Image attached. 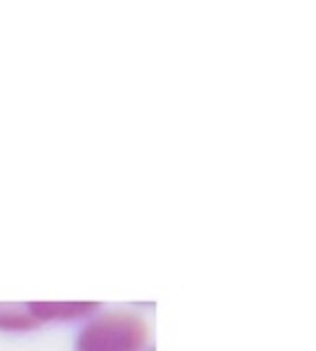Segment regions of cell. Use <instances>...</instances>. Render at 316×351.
<instances>
[{
	"label": "cell",
	"instance_id": "cell-1",
	"mask_svg": "<svg viewBox=\"0 0 316 351\" xmlns=\"http://www.w3.org/2000/svg\"><path fill=\"white\" fill-rule=\"evenodd\" d=\"M148 323L134 313L115 311L90 319L78 333L74 351H146Z\"/></svg>",
	"mask_w": 316,
	"mask_h": 351
},
{
	"label": "cell",
	"instance_id": "cell-2",
	"mask_svg": "<svg viewBox=\"0 0 316 351\" xmlns=\"http://www.w3.org/2000/svg\"><path fill=\"white\" fill-rule=\"evenodd\" d=\"M31 306L43 325L51 321L64 323V321L84 319L99 311L97 302H31Z\"/></svg>",
	"mask_w": 316,
	"mask_h": 351
},
{
	"label": "cell",
	"instance_id": "cell-3",
	"mask_svg": "<svg viewBox=\"0 0 316 351\" xmlns=\"http://www.w3.org/2000/svg\"><path fill=\"white\" fill-rule=\"evenodd\" d=\"M41 325L31 302H0V331H33Z\"/></svg>",
	"mask_w": 316,
	"mask_h": 351
}]
</instances>
